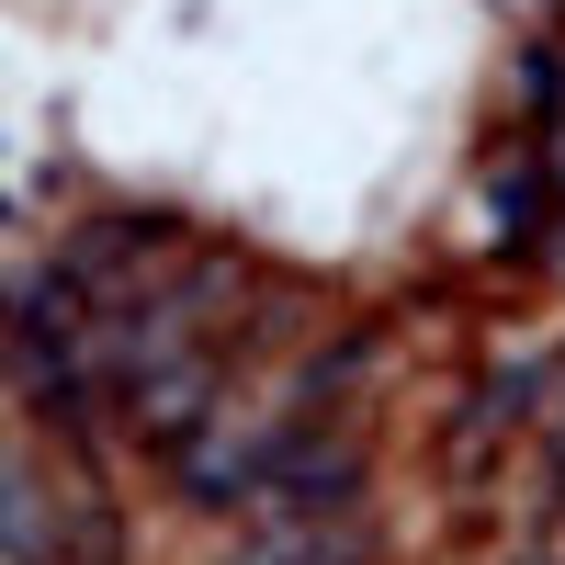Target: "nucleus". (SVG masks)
<instances>
[{"label": "nucleus", "instance_id": "nucleus-1", "mask_svg": "<svg viewBox=\"0 0 565 565\" xmlns=\"http://www.w3.org/2000/svg\"><path fill=\"white\" fill-rule=\"evenodd\" d=\"M554 498H565V418H554Z\"/></svg>", "mask_w": 565, "mask_h": 565}, {"label": "nucleus", "instance_id": "nucleus-2", "mask_svg": "<svg viewBox=\"0 0 565 565\" xmlns=\"http://www.w3.org/2000/svg\"><path fill=\"white\" fill-rule=\"evenodd\" d=\"M509 565H554V554H532V543H521V554H509Z\"/></svg>", "mask_w": 565, "mask_h": 565}]
</instances>
